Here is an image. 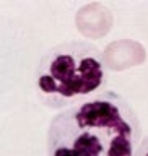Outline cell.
<instances>
[{
    "mask_svg": "<svg viewBox=\"0 0 148 156\" xmlns=\"http://www.w3.org/2000/svg\"><path fill=\"white\" fill-rule=\"evenodd\" d=\"M140 122L130 102L116 91H101L60 111L47 130L49 156H132Z\"/></svg>",
    "mask_w": 148,
    "mask_h": 156,
    "instance_id": "6da1fadb",
    "label": "cell"
},
{
    "mask_svg": "<svg viewBox=\"0 0 148 156\" xmlns=\"http://www.w3.org/2000/svg\"><path fill=\"white\" fill-rule=\"evenodd\" d=\"M107 68L101 51L86 41L57 44L42 55L36 68V90L42 104L63 111L101 93Z\"/></svg>",
    "mask_w": 148,
    "mask_h": 156,
    "instance_id": "7a4b0ae2",
    "label": "cell"
},
{
    "mask_svg": "<svg viewBox=\"0 0 148 156\" xmlns=\"http://www.w3.org/2000/svg\"><path fill=\"white\" fill-rule=\"evenodd\" d=\"M132 156H148V136H145L143 140L139 141V145H137Z\"/></svg>",
    "mask_w": 148,
    "mask_h": 156,
    "instance_id": "3957f363",
    "label": "cell"
}]
</instances>
